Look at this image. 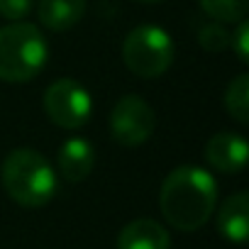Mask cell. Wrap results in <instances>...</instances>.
I'll return each instance as SVG.
<instances>
[{
	"mask_svg": "<svg viewBox=\"0 0 249 249\" xmlns=\"http://www.w3.org/2000/svg\"><path fill=\"white\" fill-rule=\"evenodd\" d=\"M217 232L234 244H244L249 237V193H232L217 213Z\"/></svg>",
	"mask_w": 249,
	"mask_h": 249,
	"instance_id": "obj_9",
	"label": "cell"
},
{
	"mask_svg": "<svg viewBox=\"0 0 249 249\" xmlns=\"http://www.w3.org/2000/svg\"><path fill=\"white\" fill-rule=\"evenodd\" d=\"M44 112L61 130H78L90 120L93 100L86 86L73 78H59L44 90Z\"/></svg>",
	"mask_w": 249,
	"mask_h": 249,
	"instance_id": "obj_5",
	"label": "cell"
},
{
	"mask_svg": "<svg viewBox=\"0 0 249 249\" xmlns=\"http://www.w3.org/2000/svg\"><path fill=\"white\" fill-rule=\"evenodd\" d=\"M140 3H164V0H140Z\"/></svg>",
	"mask_w": 249,
	"mask_h": 249,
	"instance_id": "obj_17",
	"label": "cell"
},
{
	"mask_svg": "<svg viewBox=\"0 0 249 249\" xmlns=\"http://www.w3.org/2000/svg\"><path fill=\"white\" fill-rule=\"evenodd\" d=\"M122 61L137 78H159L174 64V42L166 30L140 25L124 37Z\"/></svg>",
	"mask_w": 249,
	"mask_h": 249,
	"instance_id": "obj_4",
	"label": "cell"
},
{
	"mask_svg": "<svg viewBox=\"0 0 249 249\" xmlns=\"http://www.w3.org/2000/svg\"><path fill=\"white\" fill-rule=\"evenodd\" d=\"M249 159V147L237 132H217L205 144V161L220 174H237Z\"/></svg>",
	"mask_w": 249,
	"mask_h": 249,
	"instance_id": "obj_7",
	"label": "cell"
},
{
	"mask_svg": "<svg viewBox=\"0 0 249 249\" xmlns=\"http://www.w3.org/2000/svg\"><path fill=\"white\" fill-rule=\"evenodd\" d=\"M117 249H171V237L161 222L152 217H140L120 230Z\"/></svg>",
	"mask_w": 249,
	"mask_h": 249,
	"instance_id": "obj_8",
	"label": "cell"
},
{
	"mask_svg": "<svg viewBox=\"0 0 249 249\" xmlns=\"http://www.w3.org/2000/svg\"><path fill=\"white\" fill-rule=\"evenodd\" d=\"M230 47H232V52L237 54V59L242 64L249 61V25H247V20L237 22L234 35H230Z\"/></svg>",
	"mask_w": 249,
	"mask_h": 249,
	"instance_id": "obj_15",
	"label": "cell"
},
{
	"mask_svg": "<svg viewBox=\"0 0 249 249\" xmlns=\"http://www.w3.org/2000/svg\"><path fill=\"white\" fill-rule=\"evenodd\" d=\"M3 186L5 193L22 208L47 205L56 188V174L52 164L35 149H13L3 161Z\"/></svg>",
	"mask_w": 249,
	"mask_h": 249,
	"instance_id": "obj_2",
	"label": "cell"
},
{
	"mask_svg": "<svg viewBox=\"0 0 249 249\" xmlns=\"http://www.w3.org/2000/svg\"><path fill=\"white\" fill-rule=\"evenodd\" d=\"M56 164H59V171L66 181H83L93 166H95V149L88 140L83 137H71L61 144L59 149V157H56Z\"/></svg>",
	"mask_w": 249,
	"mask_h": 249,
	"instance_id": "obj_10",
	"label": "cell"
},
{
	"mask_svg": "<svg viewBox=\"0 0 249 249\" xmlns=\"http://www.w3.org/2000/svg\"><path fill=\"white\" fill-rule=\"evenodd\" d=\"M225 107L237 122L249 120V76L239 73L225 88Z\"/></svg>",
	"mask_w": 249,
	"mask_h": 249,
	"instance_id": "obj_12",
	"label": "cell"
},
{
	"mask_svg": "<svg viewBox=\"0 0 249 249\" xmlns=\"http://www.w3.org/2000/svg\"><path fill=\"white\" fill-rule=\"evenodd\" d=\"M217 203V183L215 178L198 166H178L174 169L159 193V208L166 222L181 232L200 230Z\"/></svg>",
	"mask_w": 249,
	"mask_h": 249,
	"instance_id": "obj_1",
	"label": "cell"
},
{
	"mask_svg": "<svg viewBox=\"0 0 249 249\" xmlns=\"http://www.w3.org/2000/svg\"><path fill=\"white\" fill-rule=\"evenodd\" d=\"M110 135L122 147H140L144 144L157 127L154 107L140 95H122L110 112Z\"/></svg>",
	"mask_w": 249,
	"mask_h": 249,
	"instance_id": "obj_6",
	"label": "cell"
},
{
	"mask_svg": "<svg viewBox=\"0 0 249 249\" xmlns=\"http://www.w3.org/2000/svg\"><path fill=\"white\" fill-rule=\"evenodd\" d=\"M35 0H0V15L10 22H20L30 15Z\"/></svg>",
	"mask_w": 249,
	"mask_h": 249,
	"instance_id": "obj_16",
	"label": "cell"
},
{
	"mask_svg": "<svg viewBox=\"0 0 249 249\" xmlns=\"http://www.w3.org/2000/svg\"><path fill=\"white\" fill-rule=\"evenodd\" d=\"M198 42L205 52H222L230 44V35L225 32V27L217 20H213L198 30Z\"/></svg>",
	"mask_w": 249,
	"mask_h": 249,
	"instance_id": "obj_14",
	"label": "cell"
},
{
	"mask_svg": "<svg viewBox=\"0 0 249 249\" xmlns=\"http://www.w3.org/2000/svg\"><path fill=\"white\" fill-rule=\"evenodd\" d=\"M208 18L217 22H239L249 10V0H198Z\"/></svg>",
	"mask_w": 249,
	"mask_h": 249,
	"instance_id": "obj_13",
	"label": "cell"
},
{
	"mask_svg": "<svg viewBox=\"0 0 249 249\" xmlns=\"http://www.w3.org/2000/svg\"><path fill=\"white\" fill-rule=\"evenodd\" d=\"M86 13V0H39L37 15L47 30L66 32L81 22Z\"/></svg>",
	"mask_w": 249,
	"mask_h": 249,
	"instance_id": "obj_11",
	"label": "cell"
},
{
	"mask_svg": "<svg viewBox=\"0 0 249 249\" xmlns=\"http://www.w3.org/2000/svg\"><path fill=\"white\" fill-rule=\"evenodd\" d=\"M49 47L42 30L32 22H10L0 27V81L27 83L47 64Z\"/></svg>",
	"mask_w": 249,
	"mask_h": 249,
	"instance_id": "obj_3",
	"label": "cell"
}]
</instances>
